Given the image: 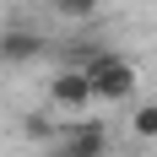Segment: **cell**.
Listing matches in <instances>:
<instances>
[{
    "label": "cell",
    "instance_id": "1",
    "mask_svg": "<svg viewBox=\"0 0 157 157\" xmlns=\"http://www.w3.org/2000/svg\"><path fill=\"white\" fill-rule=\"evenodd\" d=\"M49 103L65 114H81V109H92V87H87V71L81 65H60L54 76H49Z\"/></svg>",
    "mask_w": 157,
    "mask_h": 157
},
{
    "label": "cell",
    "instance_id": "2",
    "mask_svg": "<svg viewBox=\"0 0 157 157\" xmlns=\"http://www.w3.org/2000/svg\"><path fill=\"white\" fill-rule=\"evenodd\" d=\"M38 54H49V38L38 27H6L0 33V65H33Z\"/></svg>",
    "mask_w": 157,
    "mask_h": 157
},
{
    "label": "cell",
    "instance_id": "3",
    "mask_svg": "<svg viewBox=\"0 0 157 157\" xmlns=\"http://www.w3.org/2000/svg\"><path fill=\"white\" fill-rule=\"evenodd\" d=\"M65 152H76V157H103V152H109V130H103V125H76L71 141H65Z\"/></svg>",
    "mask_w": 157,
    "mask_h": 157
},
{
    "label": "cell",
    "instance_id": "4",
    "mask_svg": "<svg viewBox=\"0 0 157 157\" xmlns=\"http://www.w3.org/2000/svg\"><path fill=\"white\" fill-rule=\"evenodd\" d=\"M49 11L65 16V22H92V16L103 11V0H49Z\"/></svg>",
    "mask_w": 157,
    "mask_h": 157
},
{
    "label": "cell",
    "instance_id": "5",
    "mask_svg": "<svg viewBox=\"0 0 157 157\" xmlns=\"http://www.w3.org/2000/svg\"><path fill=\"white\" fill-rule=\"evenodd\" d=\"M136 141H157V103H136Z\"/></svg>",
    "mask_w": 157,
    "mask_h": 157
},
{
    "label": "cell",
    "instance_id": "6",
    "mask_svg": "<svg viewBox=\"0 0 157 157\" xmlns=\"http://www.w3.org/2000/svg\"><path fill=\"white\" fill-rule=\"evenodd\" d=\"M54 157H76V152H65V146H60V152H54Z\"/></svg>",
    "mask_w": 157,
    "mask_h": 157
}]
</instances>
